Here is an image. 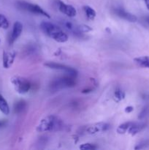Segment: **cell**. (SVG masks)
<instances>
[{
	"label": "cell",
	"instance_id": "6da1fadb",
	"mask_svg": "<svg viewBox=\"0 0 149 150\" xmlns=\"http://www.w3.org/2000/svg\"><path fill=\"white\" fill-rule=\"evenodd\" d=\"M40 29L49 38L58 42L64 43L68 41L67 34L57 25L48 21H42L40 23Z\"/></svg>",
	"mask_w": 149,
	"mask_h": 150
},
{
	"label": "cell",
	"instance_id": "7a4b0ae2",
	"mask_svg": "<svg viewBox=\"0 0 149 150\" xmlns=\"http://www.w3.org/2000/svg\"><path fill=\"white\" fill-rule=\"evenodd\" d=\"M64 128L63 121L55 115H48L40 120L37 126L36 130L38 133L59 131Z\"/></svg>",
	"mask_w": 149,
	"mask_h": 150
},
{
	"label": "cell",
	"instance_id": "3957f363",
	"mask_svg": "<svg viewBox=\"0 0 149 150\" xmlns=\"http://www.w3.org/2000/svg\"><path fill=\"white\" fill-rule=\"evenodd\" d=\"M75 78L69 75L62 77H58L53 79L50 84V89L51 91L56 92L63 89L72 88L75 86Z\"/></svg>",
	"mask_w": 149,
	"mask_h": 150
},
{
	"label": "cell",
	"instance_id": "277c9868",
	"mask_svg": "<svg viewBox=\"0 0 149 150\" xmlns=\"http://www.w3.org/2000/svg\"><path fill=\"white\" fill-rule=\"evenodd\" d=\"M16 6L20 10L34 13L37 15H40V16L48 18H51V16L49 15V13L45 11L43 8H42L40 6L36 4H32V3L27 2L26 1H18L16 2Z\"/></svg>",
	"mask_w": 149,
	"mask_h": 150
},
{
	"label": "cell",
	"instance_id": "5b68a950",
	"mask_svg": "<svg viewBox=\"0 0 149 150\" xmlns=\"http://www.w3.org/2000/svg\"><path fill=\"white\" fill-rule=\"evenodd\" d=\"M11 83L14 86L15 90L20 95H24L29 92L32 86L30 81L21 76H13L11 79Z\"/></svg>",
	"mask_w": 149,
	"mask_h": 150
},
{
	"label": "cell",
	"instance_id": "8992f818",
	"mask_svg": "<svg viewBox=\"0 0 149 150\" xmlns=\"http://www.w3.org/2000/svg\"><path fill=\"white\" fill-rule=\"evenodd\" d=\"M45 66L48 67V68L53 69V70L64 71L67 75H69L70 76H72V77L75 78L77 76V71L75 69L70 67V66L65 65V64H58V63L54 62H48L45 63Z\"/></svg>",
	"mask_w": 149,
	"mask_h": 150
},
{
	"label": "cell",
	"instance_id": "52a82bcc",
	"mask_svg": "<svg viewBox=\"0 0 149 150\" xmlns=\"http://www.w3.org/2000/svg\"><path fill=\"white\" fill-rule=\"evenodd\" d=\"M110 127L109 124L105 122H99L91 125L85 127L84 132L88 134H96L100 132H105Z\"/></svg>",
	"mask_w": 149,
	"mask_h": 150
},
{
	"label": "cell",
	"instance_id": "ba28073f",
	"mask_svg": "<svg viewBox=\"0 0 149 150\" xmlns=\"http://www.w3.org/2000/svg\"><path fill=\"white\" fill-rule=\"evenodd\" d=\"M58 7L59 11L65 14L69 18H74L77 15V10L72 5L65 4L62 1L58 0Z\"/></svg>",
	"mask_w": 149,
	"mask_h": 150
},
{
	"label": "cell",
	"instance_id": "9c48e42d",
	"mask_svg": "<svg viewBox=\"0 0 149 150\" xmlns=\"http://www.w3.org/2000/svg\"><path fill=\"white\" fill-rule=\"evenodd\" d=\"M23 24L20 21H17L14 23L13 26V30H12L11 35H10L9 42L10 44H13V42H15L18 38L21 35L23 32Z\"/></svg>",
	"mask_w": 149,
	"mask_h": 150
},
{
	"label": "cell",
	"instance_id": "30bf717a",
	"mask_svg": "<svg viewBox=\"0 0 149 150\" xmlns=\"http://www.w3.org/2000/svg\"><path fill=\"white\" fill-rule=\"evenodd\" d=\"M16 57L15 51H3L2 62L3 67L6 69H8L13 65Z\"/></svg>",
	"mask_w": 149,
	"mask_h": 150
},
{
	"label": "cell",
	"instance_id": "8fae6325",
	"mask_svg": "<svg viewBox=\"0 0 149 150\" xmlns=\"http://www.w3.org/2000/svg\"><path fill=\"white\" fill-rule=\"evenodd\" d=\"M114 12L117 15V16L127 21L133 22L134 23V22H136L137 21V16L129 13V12H127L122 8H115L114 10Z\"/></svg>",
	"mask_w": 149,
	"mask_h": 150
},
{
	"label": "cell",
	"instance_id": "7c38bea8",
	"mask_svg": "<svg viewBox=\"0 0 149 150\" xmlns=\"http://www.w3.org/2000/svg\"><path fill=\"white\" fill-rule=\"evenodd\" d=\"M146 125L143 122H132L131 125L128 130V133L131 136H134L140 133L145 127Z\"/></svg>",
	"mask_w": 149,
	"mask_h": 150
},
{
	"label": "cell",
	"instance_id": "4fadbf2b",
	"mask_svg": "<svg viewBox=\"0 0 149 150\" xmlns=\"http://www.w3.org/2000/svg\"><path fill=\"white\" fill-rule=\"evenodd\" d=\"M134 62L140 67L149 69V57L148 56H143V57L134 58Z\"/></svg>",
	"mask_w": 149,
	"mask_h": 150
},
{
	"label": "cell",
	"instance_id": "5bb4252c",
	"mask_svg": "<svg viewBox=\"0 0 149 150\" xmlns=\"http://www.w3.org/2000/svg\"><path fill=\"white\" fill-rule=\"evenodd\" d=\"M26 106H27L26 102L25 100H20L17 101L14 104V107H13L14 112L17 114H20V113L23 112L26 110Z\"/></svg>",
	"mask_w": 149,
	"mask_h": 150
},
{
	"label": "cell",
	"instance_id": "9a60e30c",
	"mask_svg": "<svg viewBox=\"0 0 149 150\" xmlns=\"http://www.w3.org/2000/svg\"><path fill=\"white\" fill-rule=\"evenodd\" d=\"M0 111L4 114V115H8L10 114V107L7 100L4 99V97L0 94Z\"/></svg>",
	"mask_w": 149,
	"mask_h": 150
},
{
	"label": "cell",
	"instance_id": "2e32d148",
	"mask_svg": "<svg viewBox=\"0 0 149 150\" xmlns=\"http://www.w3.org/2000/svg\"><path fill=\"white\" fill-rule=\"evenodd\" d=\"M83 10H84V12L85 13H86V16L88 19H89V20H93V19L96 18V11H95L92 7H91L90 6H84V7H83Z\"/></svg>",
	"mask_w": 149,
	"mask_h": 150
},
{
	"label": "cell",
	"instance_id": "e0dca14e",
	"mask_svg": "<svg viewBox=\"0 0 149 150\" xmlns=\"http://www.w3.org/2000/svg\"><path fill=\"white\" fill-rule=\"evenodd\" d=\"M132 124V122H127L122 123L121 125H120L117 128L116 131L118 134H125L127 132H128L129 128L130 127V126Z\"/></svg>",
	"mask_w": 149,
	"mask_h": 150
},
{
	"label": "cell",
	"instance_id": "ac0fdd59",
	"mask_svg": "<svg viewBox=\"0 0 149 150\" xmlns=\"http://www.w3.org/2000/svg\"><path fill=\"white\" fill-rule=\"evenodd\" d=\"M125 92L121 89V88H117L114 92V98L117 102H120V101L123 100L125 98Z\"/></svg>",
	"mask_w": 149,
	"mask_h": 150
},
{
	"label": "cell",
	"instance_id": "d6986e66",
	"mask_svg": "<svg viewBox=\"0 0 149 150\" xmlns=\"http://www.w3.org/2000/svg\"><path fill=\"white\" fill-rule=\"evenodd\" d=\"M62 26H64V29L71 32L72 34L76 29V25H74L72 23L68 21H62Z\"/></svg>",
	"mask_w": 149,
	"mask_h": 150
},
{
	"label": "cell",
	"instance_id": "ffe728a7",
	"mask_svg": "<svg viewBox=\"0 0 149 150\" xmlns=\"http://www.w3.org/2000/svg\"><path fill=\"white\" fill-rule=\"evenodd\" d=\"M10 26L8 20L3 14H0V28L3 29H7Z\"/></svg>",
	"mask_w": 149,
	"mask_h": 150
},
{
	"label": "cell",
	"instance_id": "44dd1931",
	"mask_svg": "<svg viewBox=\"0 0 149 150\" xmlns=\"http://www.w3.org/2000/svg\"><path fill=\"white\" fill-rule=\"evenodd\" d=\"M80 149L81 150H94L97 149V146L93 144L85 143L80 145Z\"/></svg>",
	"mask_w": 149,
	"mask_h": 150
},
{
	"label": "cell",
	"instance_id": "7402d4cb",
	"mask_svg": "<svg viewBox=\"0 0 149 150\" xmlns=\"http://www.w3.org/2000/svg\"><path fill=\"white\" fill-rule=\"evenodd\" d=\"M148 145V141H143V142H140V143L137 145V146H135L134 149H143V148L146 147Z\"/></svg>",
	"mask_w": 149,
	"mask_h": 150
},
{
	"label": "cell",
	"instance_id": "603a6c76",
	"mask_svg": "<svg viewBox=\"0 0 149 150\" xmlns=\"http://www.w3.org/2000/svg\"><path fill=\"white\" fill-rule=\"evenodd\" d=\"M147 113H148L147 108H143V109L142 110L141 112L140 113V114H139V119H140V120H143V119L147 115Z\"/></svg>",
	"mask_w": 149,
	"mask_h": 150
},
{
	"label": "cell",
	"instance_id": "cb8c5ba5",
	"mask_svg": "<svg viewBox=\"0 0 149 150\" xmlns=\"http://www.w3.org/2000/svg\"><path fill=\"white\" fill-rule=\"evenodd\" d=\"M124 111H125V112L127 113V114H129V113L132 112V111H134V107L131 106V105H129V106L126 107Z\"/></svg>",
	"mask_w": 149,
	"mask_h": 150
},
{
	"label": "cell",
	"instance_id": "d4e9b609",
	"mask_svg": "<svg viewBox=\"0 0 149 150\" xmlns=\"http://www.w3.org/2000/svg\"><path fill=\"white\" fill-rule=\"evenodd\" d=\"M7 125V120H0V129L4 127Z\"/></svg>",
	"mask_w": 149,
	"mask_h": 150
},
{
	"label": "cell",
	"instance_id": "484cf974",
	"mask_svg": "<svg viewBox=\"0 0 149 150\" xmlns=\"http://www.w3.org/2000/svg\"><path fill=\"white\" fill-rule=\"evenodd\" d=\"M92 92V89H91V88H88V89H83V90L82 91V93L87 94V93H89V92Z\"/></svg>",
	"mask_w": 149,
	"mask_h": 150
},
{
	"label": "cell",
	"instance_id": "4316f807",
	"mask_svg": "<svg viewBox=\"0 0 149 150\" xmlns=\"http://www.w3.org/2000/svg\"><path fill=\"white\" fill-rule=\"evenodd\" d=\"M145 3L146 7L148 8V10H149V0H144Z\"/></svg>",
	"mask_w": 149,
	"mask_h": 150
},
{
	"label": "cell",
	"instance_id": "83f0119b",
	"mask_svg": "<svg viewBox=\"0 0 149 150\" xmlns=\"http://www.w3.org/2000/svg\"><path fill=\"white\" fill-rule=\"evenodd\" d=\"M145 21L147 22V23L149 24V16H148V17L145 18Z\"/></svg>",
	"mask_w": 149,
	"mask_h": 150
},
{
	"label": "cell",
	"instance_id": "f1b7e54d",
	"mask_svg": "<svg viewBox=\"0 0 149 150\" xmlns=\"http://www.w3.org/2000/svg\"><path fill=\"white\" fill-rule=\"evenodd\" d=\"M0 42H1V40H0Z\"/></svg>",
	"mask_w": 149,
	"mask_h": 150
}]
</instances>
